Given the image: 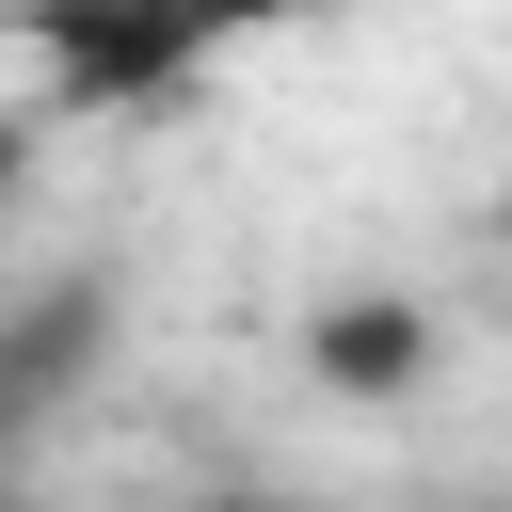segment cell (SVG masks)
<instances>
[{"instance_id": "6da1fadb", "label": "cell", "mask_w": 512, "mask_h": 512, "mask_svg": "<svg viewBox=\"0 0 512 512\" xmlns=\"http://www.w3.org/2000/svg\"><path fill=\"white\" fill-rule=\"evenodd\" d=\"M0 32L32 48V80L64 112H176L224 48L208 0H0Z\"/></svg>"}, {"instance_id": "7a4b0ae2", "label": "cell", "mask_w": 512, "mask_h": 512, "mask_svg": "<svg viewBox=\"0 0 512 512\" xmlns=\"http://www.w3.org/2000/svg\"><path fill=\"white\" fill-rule=\"evenodd\" d=\"M288 368H304L320 400L384 416V400H432V368H448V320H432L416 288H320V304L288 320Z\"/></svg>"}, {"instance_id": "3957f363", "label": "cell", "mask_w": 512, "mask_h": 512, "mask_svg": "<svg viewBox=\"0 0 512 512\" xmlns=\"http://www.w3.org/2000/svg\"><path fill=\"white\" fill-rule=\"evenodd\" d=\"M96 352H112V288H96V272H32V288L0 304V448H32V432L96 384Z\"/></svg>"}, {"instance_id": "277c9868", "label": "cell", "mask_w": 512, "mask_h": 512, "mask_svg": "<svg viewBox=\"0 0 512 512\" xmlns=\"http://www.w3.org/2000/svg\"><path fill=\"white\" fill-rule=\"evenodd\" d=\"M16 192H32V128L0 112V208H16Z\"/></svg>"}, {"instance_id": "5b68a950", "label": "cell", "mask_w": 512, "mask_h": 512, "mask_svg": "<svg viewBox=\"0 0 512 512\" xmlns=\"http://www.w3.org/2000/svg\"><path fill=\"white\" fill-rule=\"evenodd\" d=\"M496 240H512V160H496Z\"/></svg>"}]
</instances>
